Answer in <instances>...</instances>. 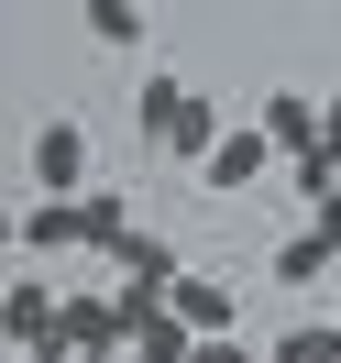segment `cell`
I'll return each instance as SVG.
<instances>
[{"label": "cell", "mask_w": 341, "mask_h": 363, "mask_svg": "<svg viewBox=\"0 0 341 363\" xmlns=\"http://www.w3.org/2000/svg\"><path fill=\"white\" fill-rule=\"evenodd\" d=\"M77 242L99 253L89 199H23V209H11V253H23V264H45V253H77Z\"/></svg>", "instance_id": "cell-5"}, {"label": "cell", "mask_w": 341, "mask_h": 363, "mask_svg": "<svg viewBox=\"0 0 341 363\" xmlns=\"http://www.w3.org/2000/svg\"><path fill=\"white\" fill-rule=\"evenodd\" d=\"M55 352H67V363H89V352H133V319H121V297H111V286H67Z\"/></svg>", "instance_id": "cell-4"}, {"label": "cell", "mask_w": 341, "mask_h": 363, "mask_svg": "<svg viewBox=\"0 0 341 363\" xmlns=\"http://www.w3.org/2000/svg\"><path fill=\"white\" fill-rule=\"evenodd\" d=\"M77 23H89V33H99L111 55H133L143 33H155V23H143V0H77Z\"/></svg>", "instance_id": "cell-10"}, {"label": "cell", "mask_w": 341, "mask_h": 363, "mask_svg": "<svg viewBox=\"0 0 341 363\" xmlns=\"http://www.w3.org/2000/svg\"><path fill=\"white\" fill-rule=\"evenodd\" d=\"M319 275H330V231L308 220V231H297L286 253H275V286H319Z\"/></svg>", "instance_id": "cell-12"}, {"label": "cell", "mask_w": 341, "mask_h": 363, "mask_svg": "<svg viewBox=\"0 0 341 363\" xmlns=\"http://www.w3.org/2000/svg\"><path fill=\"white\" fill-rule=\"evenodd\" d=\"M89 363H133V352H89Z\"/></svg>", "instance_id": "cell-16"}, {"label": "cell", "mask_w": 341, "mask_h": 363, "mask_svg": "<svg viewBox=\"0 0 341 363\" xmlns=\"http://www.w3.org/2000/svg\"><path fill=\"white\" fill-rule=\"evenodd\" d=\"M111 264H121V275H143V286H165V297H177V275H187V253L165 242V231H121V253H111Z\"/></svg>", "instance_id": "cell-9"}, {"label": "cell", "mask_w": 341, "mask_h": 363, "mask_svg": "<svg viewBox=\"0 0 341 363\" xmlns=\"http://www.w3.org/2000/svg\"><path fill=\"white\" fill-rule=\"evenodd\" d=\"M264 363H341V319H297V330L275 341Z\"/></svg>", "instance_id": "cell-13"}, {"label": "cell", "mask_w": 341, "mask_h": 363, "mask_svg": "<svg viewBox=\"0 0 341 363\" xmlns=\"http://www.w3.org/2000/svg\"><path fill=\"white\" fill-rule=\"evenodd\" d=\"M199 363H253V352H242V330H220V341H199Z\"/></svg>", "instance_id": "cell-14"}, {"label": "cell", "mask_w": 341, "mask_h": 363, "mask_svg": "<svg viewBox=\"0 0 341 363\" xmlns=\"http://www.w3.org/2000/svg\"><path fill=\"white\" fill-rule=\"evenodd\" d=\"M143 11H155V0H143Z\"/></svg>", "instance_id": "cell-17"}, {"label": "cell", "mask_w": 341, "mask_h": 363, "mask_svg": "<svg viewBox=\"0 0 341 363\" xmlns=\"http://www.w3.org/2000/svg\"><path fill=\"white\" fill-rule=\"evenodd\" d=\"M133 363H199V330H187L177 308H165V319H143V330H133Z\"/></svg>", "instance_id": "cell-11"}, {"label": "cell", "mask_w": 341, "mask_h": 363, "mask_svg": "<svg viewBox=\"0 0 341 363\" xmlns=\"http://www.w3.org/2000/svg\"><path fill=\"white\" fill-rule=\"evenodd\" d=\"M55 319H67L55 275H11V297H0V330H11V352H55Z\"/></svg>", "instance_id": "cell-6"}, {"label": "cell", "mask_w": 341, "mask_h": 363, "mask_svg": "<svg viewBox=\"0 0 341 363\" xmlns=\"http://www.w3.org/2000/svg\"><path fill=\"white\" fill-rule=\"evenodd\" d=\"M23 187L33 199H89V133H77V121H45V133L23 143Z\"/></svg>", "instance_id": "cell-3"}, {"label": "cell", "mask_w": 341, "mask_h": 363, "mask_svg": "<svg viewBox=\"0 0 341 363\" xmlns=\"http://www.w3.org/2000/svg\"><path fill=\"white\" fill-rule=\"evenodd\" d=\"M253 121H264L286 155H308V143L330 133V99H308V89H264V99H253Z\"/></svg>", "instance_id": "cell-8"}, {"label": "cell", "mask_w": 341, "mask_h": 363, "mask_svg": "<svg viewBox=\"0 0 341 363\" xmlns=\"http://www.w3.org/2000/svg\"><path fill=\"white\" fill-rule=\"evenodd\" d=\"M165 308L187 319L199 341H220V330H242V286H220V275H177V297Z\"/></svg>", "instance_id": "cell-7"}, {"label": "cell", "mask_w": 341, "mask_h": 363, "mask_svg": "<svg viewBox=\"0 0 341 363\" xmlns=\"http://www.w3.org/2000/svg\"><path fill=\"white\" fill-rule=\"evenodd\" d=\"M11 363H67V352H11Z\"/></svg>", "instance_id": "cell-15"}, {"label": "cell", "mask_w": 341, "mask_h": 363, "mask_svg": "<svg viewBox=\"0 0 341 363\" xmlns=\"http://www.w3.org/2000/svg\"><path fill=\"white\" fill-rule=\"evenodd\" d=\"M143 133H155L165 155L187 165V177H199V165H209V143L231 133V111H220V99H199L187 77H165V67H155V77H143Z\"/></svg>", "instance_id": "cell-1"}, {"label": "cell", "mask_w": 341, "mask_h": 363, "mask_svg": "<svg viewBox=\"0 0 341 363\" xmlns=\"http://www.w3.org/2000/svg\"><path fill=\"white\" fill-rule=\"evenodd\" d=\"M264 177H286V143H275L264 121H242V111H231V133L209 143L199 187H209V199H242V187H264Z\"/></svg>", "instance_id": "cell-2"}]
</instances>
